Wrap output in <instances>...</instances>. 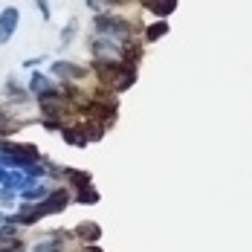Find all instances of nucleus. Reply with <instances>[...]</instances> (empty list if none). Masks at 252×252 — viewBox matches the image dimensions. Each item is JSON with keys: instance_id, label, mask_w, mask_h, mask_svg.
<instances>
[{"instance_id": "1", "label": "nucleus", "mask_w": 252, "mask_h": 252, "mask_svg": "<svg viewBox=\"0 0 252 252\" xmlns=\"http://www.w3.org/2000/svg\"><path fill=\"white\" fill-rule=\"evenodd\" d=\"M90 52L99 64H119L122 55H125V44L113 41V38H104V35H90Z\"/></svg>"}, {"instance_id": "16", "label": "nucleus", "mask_w": 252, "mask_h": 252, "mask_svg": "<svg viewBox=\"0 0 252 252\" xmlns=\"http://www.w3.org/2000/svg\"><path fill=\"white\" fill-rule=\"evenodd\" d=\"M18 252H21V250H18Z\"/></svg>"}, {"instance_id": "11", "label": "nucleus", "mask_w": 252, "mask_h": 252, "mask_svg": "<svg viewBox=\"0 0 252 252\" xmlns=\"http://www.w3.org/2000/svg\"><path fill=\"white\" fill-rule=\"evenodd\" d=\"M162 35H168V24H165V21H154V24L145 29V41H148V44L159 41Z\"/></svg>"}, {"instance_id": "6", "label": "nucleus", "mask_w": 252, "mask_h": 252, "mask_svg": "<svg viewBox=\"0 0 252 252\" xmlns=\"http://www.w3.org/2000/svg\"><path fill=\"white\" fill-rule=\"evenodd\" d=\"M64 241H67V235L64 232H50L47 238H41L32 252H64Z\"/></svg>"}, {"instance_id": "3", "label": "nucleus", "mask_w": 252, "mask_h": 252, "mask_svg": "<svg viewBox=\"0 0 252 252\" xmlns=\"http://www.w3.org/2000/svg\"><path fill=\"white\" fill-rule=\"evenodd\" d=\"M18 24H21V12H18L15 6H6V9L0 12V44H9V41H12Z\"/></svg>"}, {"instance_id": "9", "label": "nucleus", "mask_w": 252, "mask_h": 252, "mask_svg": "<svg viewBox=\"0 0 252 252\" xmlns=\"http://www.w3.org/2000/svg\"><path fill=\"white\" fill-rule=\"evenodd\" d=\"M76 235L81 238V241H87V244H96V241L101 238V226L93 223V220H84V223H78Z\"/></svg>"}, {"instance_id": "10", "label": "nucleus", "mask_w": 252, "mask_h": 252, "mask_svg": "<svg viewBox=\"0 0 252 252\" xmlns=\"http://www.w3.org/2000/svg\"><path fill=\"white\" fill-rule=\"evenodd\" d=\"M64 142L67 145H78V148H84L90 139H87V133H84V125H78V127H67L64 130Z\"/></svg>"}, {"instance_id": "14", "label": "nucleus", "mask_w": 252, "mask_h": 252, "mask_svg": "<svg viewBox=\"0 0 252 252\" xmlns=\"http://www.w3.org/2000/svg\"><path fill=\"white\" fill-rule=\"evenodd\" d=\"M35 3H38V9H41V18H44V21H50V18H52L50 3H47V0H35Z\"/></svg>"}, {"instance_id": "7", "label": "nucleus", "mask_w": 252, "mask_h": 252, "mask_svg": "<svg viewBox=\"0 0 252 252\" xmlns=\"http://www.w3.org/2000/svg\"><path fill=\"white\" fill-rule=\"evenodd\" d=\"M52 76L58 78H84L87 76V67H78L73 61H55L52 64Z\"/></svg>"}, {"instance_id": "5", "label": "nucleus", "mask_w": 252, "mask_h": 252, "mask_svg": "<svg viewBox=\"0 0 252 252\" xmlns=\"http://www.w3.org/2000/svg\"><path fill=\"white\" fill-rule=\"evenodd\" d=\"M29 90L38 96V99H44V96H52V93H58V87L52 84V78H47L44 73H32L29 78Z\"/></svg>"}, {"instance_id": "13", "label": "nucleus", "mask_w": 252, "mask_h": 252, "mask_svg": "<svg viewBox=\"0 0 252 252\" xmlns=\"http://www.w3.org/2000/svg\"><path fill=\"white\" fill-rule=\"evenodd\" d=\"M76 29H78L76 21H70V24H67L64 29H61V47H67V44H70V41L76 38Z\"/></svg>"}, {"instance_id": "8", "label": "nucleus", "mask_w": 252, "mask_h": 252, "mask_svg": "<svg viewBox=\"0 0 252 252\" xmlns=\"http://www.w3.org/2000/svg\"><path fill=\"white\" fill-rule=\"evenodd\" d=\"M145 9H151L154 15L162 21V18H168L177 9V0H145Z\"/></svg>"}, {"instance_id": "4", "label": "nucleus", "mask_w": 252, "mask_h": 252, "mask_svg": "<svg viewBox=\"0 0 252 252\" xmlns=\"http://www.w3.org/2000/svg\"><path fill=\"white\" fill-rule=\"evenodd\" d=\"M67 203H70V191L55 189V191H47V197L41 200V209H44V215H58V212H64Z\"/></svg>"}, {"instance_id": "12", "label": "nucleus", "mask_w": 252, "mask_h": 252, "mask_svg": "<svg viewBox=\"0 0 252 252\" xmlns=\"http://www.w3.org/2000/svg\"><path fill=\"white\" fill-rule=\"evenodd\" d=\"M76 200L78 203H96V200H99V191L93 189V183H84V186H78Z\"/></svg>"}, {"instance_id": "15", "label": "nucleus", "mask_w": 252, "mask_h": 252, "mask_svg": "<svg viewBox=\"0 0 252 252\" xmlns=\"http://www.w3.org/2000/svg\"><path fill=\"white\" fill-rule=\"evenodd\" d=\"M44 58H29V61H24V67H35V64H41Z\"/></svg>"}, {"instance_id": "2", "label": "nucleus", "mask_w": 252, "mask_h": 252, "mask_svg": "<svg viewBox=\"0 0 252 252\" xmlns=\"http://www.w3.org/2000/svg\"><path fill=\"white\" fill-rule=\"evenodd\" d=\"M96 35H104V38H113V41H122L125 44L133 32V26L127 24L125 18H116V15H96Z\"/></svg>"}]
</instances>
